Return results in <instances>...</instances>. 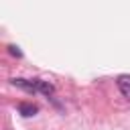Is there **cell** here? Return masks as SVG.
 Instances as JSON below:
<instances>
[{"instance_id": "obj_3", "label": "cell", "mask_w": 130, "mask_h": 130, "mask_svg": "<svg viewBox=\"0 0 130 130\" xmlns=\"http://www.w3.org/2000/svg\"><path fill=\"white\" fill-rule=\"evenodd\" d=\"M118 87H120V91H122V95L130 100V77H126V75H122V77H118Z\"/></svg>"}, {"instance_id": "obj_4", "label": "cell", "mask_w": 130, "mask_h": 130, "mask_svg": "<svg viewBox=\"0 0 130 130\" xmlns=\"http://www.w3.org/2000/svg\"><path fill=\"white\" fill-rule=\"evenodd\" d=\"M35 81H37V89H39L41 93H45V95H53V91H55L53 83H49V81H43V79H35Z\"/></svg>"}, {"instance_id": "obj_1", "label": "cell", "mask_w": 130, "mask_h": 130, "mask_svg": "<svg viewBox=\"0 0 130 130\" xmlns=\"http://www.w3.org/2000/svg\"><path fill=\"white\" fill-rule=\"evenodd\" d=\"M12 85H16V87H20V89H24V91H28V93L39 91V89H37V81H35V79H32V81H28V79H20V77H16V79H12Z\"/></svg>"}, {"instance_id": "obj_2", "label": "cell", "mask_w": 130, "mask_h": 130, "mask_svg": "<svg viewBox=\"0 0 130 130\" xmlns=\"http://www.w3.org/2000/svg\"><path fill=\"white\" fill-rule=\"evenodd\" d=\"M18 112H20V116L30 118V116H35V114L39 112V108H37L32 102H20V104H18Z\"/></svg>"}, {"instance_id": "obj_5", "label": "cell", "mask_w": 130, "mask_h": 130, "mask_svg": "<svg viewBox=\"0 0 130 130\" xmlns=\"http://www.w3.org/2000/svg\"><path fill=\"white\" fill-rule=\"evenodd\" d=\"M8 53H10V55H14V57H22L20 49H18V47H14V45H8Z\"/></svg>"}]
</instances>
